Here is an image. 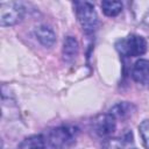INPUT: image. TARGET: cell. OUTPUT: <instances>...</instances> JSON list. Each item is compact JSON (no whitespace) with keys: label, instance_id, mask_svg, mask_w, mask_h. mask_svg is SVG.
Segmentation results:
<instances>
[{"label":"cell","instance_id":"obj_1","mask_svg":"<svg viewBox=\"0 0 149 149\" xmlns=\"http://www.w3.org/2000/svg\"><path fill=\"white\" fill-rule=\"evenodd\" d=\"M76 135H77L76 128L62 126L54 128L48 133L47 142L52 149H65L74 143Z\"/></svg>","mask_w":149,"mask_h":149},{"label":"cell","instance_id":"obj_2","mask_svg":"<svg viewBox=\"0 0 149 149\" xmlns=\"http://www.w3.org/2000/svg\"><path fill=\"white\" fill-rule=\"evenodd\" d=\"M74 12L80 26L85 31L92 33L95 30L98 26V15L94 9V6L91 2L87 1L74 2Z\"/></svg>","mask_w":149,"mask_h":149},{"label":"cell","instance_id":"obj_3","mask_svg":"<svg viewBox=\"0 0 149 149\" xmlns=\"http://www.w3.org/2000/svg\"><path fill=\"white\" fill-rule=\"evenodd\" d=\"M24 16V7L17 1H2L0 3V24L2 27L15 26Z\"/></svg>","mask_w":149,"mask_h":149},{"label":"cell","instance_id":"obj_4","mask_svg":"<svg viewBox=\"0 0 149 149\" xmlns=\"http://www.w3.org/2000/svg\"><path fill=\"white\" fill-rule=\"evenodd\" d=\"M116 49L120 54L128 57L141 56L147 51V41L140 35L130 34L116 42Z\"/></svg>","mask_w":149,"mask_h":149},{"label":"cell","instance_id":"obj_5","mask_svg":"<svg viewBox=\"0 0 149 149\" xmlns=\"http://www.w3.org/2000/svg\"><path fill=\"white\" fill-rule=\"evenodd\" d=\"M93 129L101 137L111 136L116 129V119L111 113L100 114L93 120Z\"/></svg>","mask_w":149,"mask_h":149},{"label":"cell","instance_id":"obj_6","mask_svg":"<svg viewBox=\"0 0 149 149\" xmlns=\"http://www.w3.org/2000/svg\"><path fill=\"white\" fill-rule=\"evenodd\" d=\"M132 76L136 83L149 86V61L139 59L133 66Z\"/></svg>","mask_w":149,"mask_h":149},{"label":"cell","instance_id":"obj_7","mask_svg":"<svg viewBox=\"0 0 149 149\" xmlns=\"http://www.w3.org/2000/svg\"><path fill=\"white\" fill-rule=\"evenodd\" d=\"M35 35L40 43L47 48H51L56 42V34L48 26H38L35 29Z\"/></svg>","mask_w":149,"mask_h":149},{"label":"cell","instance_id":"obj_8","mask_svg":"<svg viewBox=\"0 0 149 149\" xmlns=\"http://www.w3.org/2000/svg\"><path fill=\"white\" fill-rule=\"evenodd\" d=\"M78 49H79V45H78V42L74 37L72 36H68L65 40H64V43H63V56L66 61H72L76 58V56L78 55Z\"/></svg>","mask_w":149,"mask_h":149},{"label":"cell","instance_id":"obj_9","mask_svg":"<svg viewBox=\"0 0 149 149\" xmlns=\"http://www.w3.org/2000/svg\"><path fill=\"white\" fill-rule=\"evenodd\" d=\"M17 149H47L45 140L41 135H33L24 139Z\"/></svg>","mask_w":149,"mask_h":149},{"label":"cell","instance_id":"obj_10","mask_svg":"<svg viewBox=\"0 0 149 149\" xmlns=\"http://www.w3.org/2000/svg\"><path fill=\"white\" fill-rule=\"evenodd\" d=\"M102 12L106 16H116L122 10V3L120 1H102L101 2Z\"/></svg>","mask_w":149,"mask_h":149},{"label":"cell","instance_id":"obj_11","mask_svg":"<svg viewBox=\"0 0 149 149\" xmlns=\"http://www.w3.org/2000/svg\"><path fill=\"white\" fill-rule=\"evenodd\" d=\"M132 105L130 104H127V102H120L116 106H114L112 109H111V114L116 119V118H121V119H125L127 116L130 115V111H132Z\"/></svg>","mask_w":149,"mask_h":149},{"label":"cell","instance_id":"obj_12","mask_svg":"<svg viewBox=\"0 0 149 149\" xmlns=\"http://www.w3.org/2000/svg\"><path fill=\"white\" fill-rule=\"evenodd\" d=\"M140 135L147 149H149V120H143L139 126Z\"/></svg>","mask_w":149,"mask_h":149},{"label":"cell","instance_id":"obj_13","mask_svg":"<svg viewBox=\"0 0 149 149\" xmlns=\"http://www.w3.org/2000/svg\"><path fill=\"white\" fill-rule=\"evenodd\" d=\"M130 149H136V148H130Z\"/></svg>","mask_w":149,"mask_h":149}]
</instances>
